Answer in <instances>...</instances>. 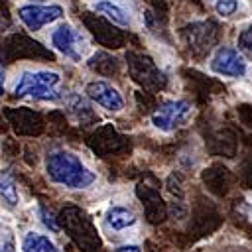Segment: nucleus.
<instances>
[{
    "label": "nucleus",
    "instance_id": "1",
    "mask_svg": "<svg viewBox=\"0 0 252 252\" xmlns=\"http://www.w3.org/2000/svg\"><path fill=\"white\" fill-rule=\"evenodd\" d=\"M45 173L49 181L67 189H87L96 181V173L67 150H55L45 158Z\"/></svg>",
    "mask_w": 252,
    "mask_h": 252
},
{
    "label": "nucleus",
    "instance_id": "3",
    "mask_svg": "<svg viewBox=\"0 0 252 252\" xmlns=\"http://www.w3.org/2000/svg\"><path fill=\"white\" fill-rule=\"evenodd\" d=\"M51 45L61 55L69 57L71 61H81L87 51V39L85 35L75 30L71 24H61L51 32Z\"/></svg>",
    "mask_w": 252,
    "mask_h": 252
},
{
    "label": "nucleus",
    "instance_id": "16",
    "mask_svg": "<svg viewBox=\"0 0 252 252\" xmlns=\"http://www.w3.org/2000/svg\"><path fill=\"white\" fill-rule=\"evenodd\" d=\"M4 81H6L4 79V71L0 69V93H4Z\"/></svg>",
    "mask_w": 252,
    "mask_h": 252
},
{
    "label": "nucleus",
    "instance_id": "4",
    "mask_svg": "<svg viewBox=\"0 0 252 252\" xmlns=\"http://www.w3.org/2000/svg\"><path fill=\"white\" fill-rule=\"evenodd\" d=\"M193 112L191 102L187 100H167L159 104L152 114V124L161 132H171L181 126Z\"/></svg>",
    "mask_w": 252,
    "mask_h": 252
},
{
    "label": "nucleus",
    "instance_id": "7",
    "mask_svg": "<svg viewBox=\"0 0 252 252\" xmlns=\"http://www.w3.org/2000/svg\"><path fill=\"white\" fill-rule=\"evenodd\" d=\"M85 94L96 102L98 106H102L108 112H120L124 108V98L118 93L116 87H112L106 81H91L85 89Z\"/></svg>",
    "mask_w": 252,
    "mask_h": 252
},
{
    "label": "nucleus",
    "instance_id": "5",
    "mask_svg": "<svg viewBox=\"0 0 252 252\" xmlns=\"http://www.w3.org/2000/svg\"><path fill=\"white\" fill-rule=\"evenodd\" d=\"M18 18L28 30L37 32L45 24L63 18V8L59 4H24L18 8Z\"/></svg>",
    "mask_w": 252,
    "mask_h": 252
},
{
    "label": "nucleus",
    "instance_id": "2",
    "mask_svg": "<svg viewBox=\"0 0 252 252\" xmlns=\"http://www.w3.org/2000/svg\"><path fill=\"white\" fill-rule=\"evenodd\" d=\"M61 75L55 71H24L14 83V94L33 100H57Z\"/></svg>",
    "mask_w": 252,
    "mask_h": 252
},
{
    "label": "nucleus",
    "instance_id": "6",
    "mask_svg": "<svg viewBox=\"0 0 252 252\" xmlns=\"http://www.w3.org/2000/svg\"><path fill=\"white\" fill-rule=\"evenodd\" d=\"M209 67H211L213 73L222 75V77H232V79L244 77V73H246L244 53H240L234 47H220L213 55Z\"/></svg>",
    "mask_w": 252,
    "mask_h": 252
},
{
    "label": "nucleus",
    "instance_id": "13",
    "mask_svg": "<svg viewBox=\"0 0 252 252\" xmlns=\"http://www.w3.org/2000/svg\"><path fill=\"white\" fill-rule=\"evenodd\" d=\"M236 8H238V2H236V0H217V4H215L217 14L222 16V18L232 16V14L236 12Z\"/></svg>",
    "mask_w": 252,
    "mask_h": 252
},
{
    "label": "nucleus",
    "instance_id": "15",
    "mask_svg": "<svg viewBox=\"0 0 252 252\" xmlns=\"http://www.w3.org/2000/svg\"><path fill=\"white\" fill-rule=\"evenodd\" d=\"M116 252H140V248L134 246V244H124V246L116 248Z\"/></svg>",
    "mask_w": 252,
    "mask_h": 252
},
{
    "label": "nucleus",
    "instance_id": "10",
    "mask_svg": "<svg viewBox=\"0 0 252 252\" xmlns=\"http://www.w3.org/2000/svg\"><path fill=\"white\" fill-rule=\"evenodd\" d=\"M94 10L100 12L102 16H106L110 22H114L118 26H128L130 24L128 12L120 4H116L114 0H98V2H94Z\"/></svg>",
    "mask_w": 252,
    "mask_h": 252
},
{
    "label": "nucleus",
    "instance_id": "14",
    "mask_svg": "<svg viewBox=\"0 0 252 252\" xmlns=\"http://www.w3.org/2000/svg\"><path fill=\"white\" fill-rule=\"evenodd\" d=\"M39 215H41L43 224H45L47 228H51L53 232H57V224H55V220H53V215H51V213H47L45 209H39Z\"/></svg>",
    "mask_w": 252,
    "mask_h": 252
},
{
    "label": "nucleus",
    "instance_id": "17",
    "mask_svg": "<svg viewBox=\"0 0 252 252\" xmlns=\"http://www.w3.org/2000/svg\"><path fill=\"white\" fill-rule=\"evenodd\" d=\"M0 252H16V250H14V246H12V244H6V246H4Z\"/></svg>",
    "mask_w": 252,
    "mask_h": 252
},
{
    "label": "nucleus",
    "instance_id": "11",
    "mask_svg": "<svg viewBox=\"0 0 252 252\" xmlns=\"http://www.w3.org/2000/svg\"><path fill=\"white\" fill-rule=\"evenodd\" d=\"M0 199H4L8 205L18 203V185L8 171H0Z\"/></svg>",
    "mask_w": 252,
    "mask_h": 252
},
{
    "label": "nucleus",
    "instance_id": "9",
    "mask_svg": "<svg viewBox=\"0 0 252 252\" xmlns=\"http://www.w3.org/2000/svg\"><path fill=\"white\" fill-rule=\"evenodd\" d=\"M134 222H136V217H134V213L128 207L114 205V207H110L106 211V224L112 230H124L128 226H132Z\"/></svg>",
    "mask_w": 252,
    "mask_h": 252
},
{
    "label": "nucleus",
    "instance_id": "12",
    "mask_svg": "<svg viewBox=\"0 0 252 252\" xmlns=\"http://www.w3.org/2000/svg\"><path fill=\"white\" fill-rule=\"evenodd\" d=\"M238 49L252 59V24L246 26L240 33H238Z\"/></svg>",
    "mask_w": 252,
    "mask_h": 252
},
{
    "label": "nucleus",
    "instance_id": "8",
    "mask_svg": "<svg viewBox=\"0 0 252 252\" xmlns=\"http://www.w3.org/2000/svg\"><path fill=\"white\" fill-rule=\"evenodd\" d=\"M22 252H61L57 244L39 232H26L22 238Z\"/></svg>",
    "mask_w": 252,
    "mask_h": 252
}]
</instances>
